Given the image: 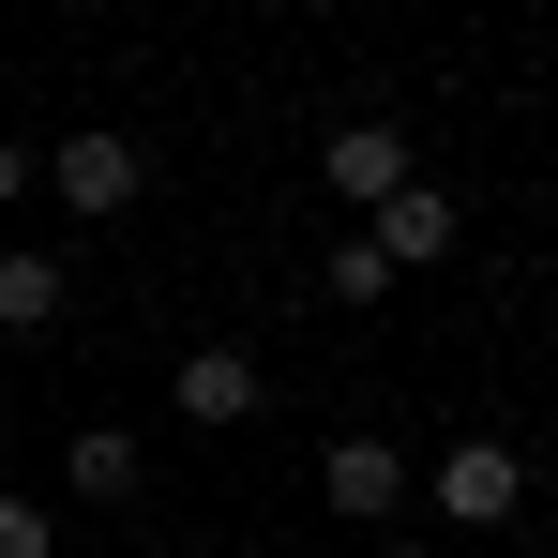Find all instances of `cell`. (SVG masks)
Returning a JSON list of instances; mask_svg holds the SVG:
<instances>
[{
    "label": "cell",
    "instance_id": "6da1fadb",
    "mask_svg": "<svg viewBox=\"0 0 558 558\" xmlns=\"http://www.w3.org/2000/svg\"><path fill=\"white\" fill-rule=\"evenodd\" d=\"M46 196H61V211H92V227H121V211L151 196V151H136L121 121H92V136H61V151H46Z\"/></svg>",
    "mask_w": 558,
    "mask_h": 558
},
{
    "label": "cell",
    "instance_id": "7a4b0ae2",
    "mask_svg": "<svg viewBox=\"0 0 558 558\" xmlns=\"http://www.w3.org/2000/svg\"><path fill=\"white\" fill-rule=\"evenodd\" d=\"M513 498H529V453L513 438H453L438 453V513L453 529H513Z\"/></svg>",
    "mask_w": 558,
    "mask_h": 558
},
{
    "label": "cell",
    "instance_id": "3957f363",
    "mask_svg": "<svg viewBox=\"0 0 558 558\" xmlns=\"http://www.w3.org/2000/svg\"><path fill=\"white\" fill-rule=\"evenodd\" d=\"M317 498H332L348 529H392V513H408V453H392V438H332V453H317Z\"/></svg>",
    "mask_w": 558,
    "mask_h": 558
},
{
    "label": "cell",
    "instance_id": "277c9868",
    "mask_svg": "<svg viewBox=\"0 0 558 558\" xmlns=\"http://www.w3.org/2000/svg\"><path fill=\"white\" fill-rule=\"evenodd\" d=\"M453 227H468V211H453V196H438V182H392V196H377V211H363L377 272H423V257H453Z\"/></svg>",
    "mask_w": 558,
    "mask_h": 558
},
{
    "label": "cell",
    "instance_id": "5b68a950",
    "mask_svg": "<svg viewBox=\"0 0 558 558\" xmlns=\"http://www.w3.org/2000/svg\"><path fill=\"white\" fill-rule=\"evenodd\" d=\"M167 408H182L196 438H227V423H257V348H182V377H167Z\"/></svg>",
    "mask_w": 558,
    "mask_h": 558
},
{
    "label": "cell",
    "instance_id": "8992f818",
    "mask_svg": "<svg viewBox=\"0 0 558 558\" xmlns=\"http://www.w3.org/2000/svg\"><path fill=\"white\" fill-rule=\"evenodd\" d=\"M317 182L348 196V211H377V196H392V182H423V167H408V136H392V121H332V151H317Z\"/></svg>",
    "mask_w": 558,
    "mask_h": 558
},
{
    "label": "cell",
    "instance_id": "52a82bcc",
    "mask_svg": "<svg viewBox=\"0 0 558 558\" xmlns=\"http://www.w3.org/2000/svg\"><path fill=\"white\" fill-rule=\"evenodd\" d=\"M46 317H61V257L15 242V257H0V332H46Z\"/></svg>",
    "mask_w": 558,
    "mask_h": 558
},
{
    "label": "cell",
    "instance_id": "ba28073f",
    "mask_svg": "<svg viewBox=\"0 0 558 558\" xmlns=\"http://www.w3.org/2000/svg\"><path fill=\"white\" fill-rule=\"evenodd\" d=\"M76 498H136V438H121V423L76 438Z\"/></svg>",
    "mask_w": 558,
    "mask_h": 558
},
{
    "label": "cell",
    "instance_id": "9c48e42d",
    "mask_svg": "<svg viewBox=\"0 0 558 558\" xmlns=\"http://www.w3.org/2000/svg\"><path fill=\"white\" fill-rule=\"evenodd\" d=\"M0 558H46V513L31 498H0Z\"/></svg>",
    "mask_w": 558,
    "mask_h": 558
},
{
    "label": "cell",
    "instance_id": "30bf717a",
    "mask_svg": "<svg viewBox=\"0 0 558 558\" xmlns=\"http://www.w3.org/2000/svg\"><path fill=\"white\" fill-rule=\"evenodd\" d=\"M31 182H46V167H31V136H0V211H15Z\"/></svg>",
    "mask_w": 558,
    "mask_h": 558
},
{
    "label": "cell",
    "instance_id": "8fae6325",
    "mask_svg": "<svg viewBox=\"0 0 558 558\" xmlns=\"http://www.w3.org/2000/svg\"><path fill=\"white\" fill-rule=\"evenodd\" d=\"M377 558H423V544H377Z\"/></svg>",
    "mask_w": 558,
    "mask_h": 558
}]
</instances>
